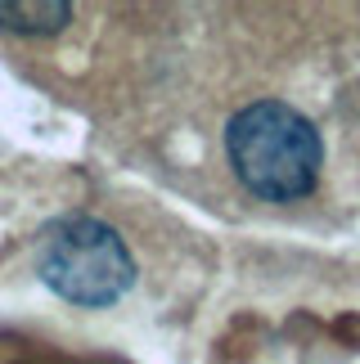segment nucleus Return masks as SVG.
<instances>
[{"label": "nucleus", "instance_id": "20e7f679", "mask_svg": "<svg viewBox=\"0 0 360 364\" xmlns=\"http://www.w3.org/2000/svg\"><path fill=\"white\" fill-rule=\"evenodd\" d=\"M5 364H32V360H5Z\"/></svg>", "mask_w": 360, "mask_h": 364}, {"label": "nucleus", "instance_id": "7ed1b4c3", "mask_svg": "<svg viewBox=\"0 0 360 364\" xmlns=\"http://www.w3.org/2000/svg\"><path fill=\"white\" fill-rule=\"evenodd\" d=\"M73 18V5L63 0H46V5H23V0H5L0 5V23L14 32H59Z\"/></svg>", "mask_w": 360, "mask_h": 364}, {"label": "nucleus", "instance_id": "f03ea898", "mask_svg": "<svg viewBox=\"0 0 360 364\" xmlns=\"http://www.w3.org/2000/svg\"><path fill=\"white\" fill-rule=\"evenodd\" d=\"M36 274L73 306H113L135 284V261L122 234L95 216H63L41 230Z\"/></svg>", "mask_w": 360, "mask_h": 364}, {"label": "nucleus", "instance_id": "f257e3e1", "mask_svg": "<svg viewBox=\"0 0 360 364\" xmlns=\"http://www.w3.org/2000/svg\"><path fill=\"white\" fill-rule=\"evenodd\" d=\"M226 153L243 189H253L266 203L307 198L324 166L320 131L280 100H257L239 108L226 126Z\"/></svg>", "mask_w": 360, "mask_h": 364}]
</instances>
